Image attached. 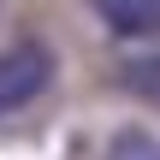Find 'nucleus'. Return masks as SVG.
<instances>
[{
    "label": "nucleus",
    "mask_w": 160,
    "mask_h": 160,
    "mask_svg": "<svg viewBox=\"0 0 160 160\" xmlns=\"http://www.w3.org/2000/svg\"><path fill=\"white\" fill-rule=\"evenodd\" d=\"M48 83H53V53H48L42 42H18V48H6V53H0V119L24 113Z\"/></svg>",
    "instance_id": "obj_1"
},
{
    "label": "nucleus",
    "mask_w": 160,
    "mask_h": 160,
    "mask_svg": "<svg viewBox=\"0 0 160 160\" xmlns=\"http://www.w3.org/2000/svg\"><path fill=\"white\" fill-rule=\"evenodd\" d=\"M89 6H95V18H101L113 36H125V42L160 36V0H89Z\"/></svg>",
    "instance_id": "obj_2"
},
{
    "label": "nucleus",
    "mask_w": 160,
    "mask_h": 160,
    "mask_svg": "<svg viewBox=\"0 0 160 160\" xmlns=\"http://www.w3.org/2000/svg\"><path fill=\"white\" fill-rule=\"evenodd\" d=\"M119 83H125L137 101H154V107H160V53H142V59H131V65L119 71Z\"/></svg>",
    "instance_id": "obj_3"
},
{
    "label": "nucleus",
    "mask_w": 160,
    "mask_h": 160,
    "mask_svg": "<svg viewBox=\"0 0 160 160\" xmlns=\"http://www.w3.org/2000/svg\"><path fill=\"white\" fill-rule=\"evenodd\" d=\"M107 160H160V137L154 131H119Z\"/></svg>",
    "instance_id": "obj_4"
}]
</instances>
